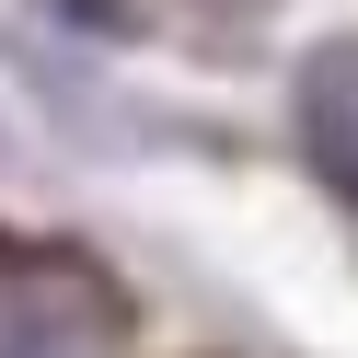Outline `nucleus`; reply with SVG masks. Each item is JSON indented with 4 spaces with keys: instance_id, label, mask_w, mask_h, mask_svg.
I'll use <instances>...</instances> for the list:
<instances>
[{
    "instance_id": "1",
    "label": "nucleus",
    "mask_w": 358,
    "mask_h": 358,
    "mask_svg": "<svg viewBox=\"0 0 358 358\" xmlns=\"http://www.w3.org/2000/svg\"><path fill=\"white\" fill-rule=\"evenodd\" d=\"M116 324V289L70 243H0V358H81Z\"/></svg>"
},
{
    "instance_id": "2",
    "label": "nucleus",
    "mask_w": 358,
    "mask_h": 358,
    "mask_svg": "<svg viewBox=\"0 0 358 358\" xmlns=\"http://www.w3.org/2000/svg\"><path fill=\"white\" fill-rule=\"evenodd\" d=\"M289 127H301V162L324 173V196L358 208V35H324L289 70Z\"/></svg>"
}]
</instances>
